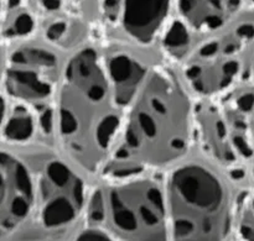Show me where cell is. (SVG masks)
<instances>
[{
    "mask_svg": "<svg viewBox=\"0 0 254 241\" xmlns=\"http://www.w3.org/2000/svg\"><path fill=\"white\" fill-rule=\"evenodd\" d=\"M15 29L20 34H25V32L29 31L31 29V20L26 15H22L19 19L16 20V24H15Z\"/></svg>",
    "mask_w": 254,
    "mask_h": 241,
    "instance_id": "9c48e42d",
    "label": "cell"
},
{
    "mask_svg": "<svg viewBox=\"0 0 254 241\" xmlns=\"http://www.w3.org/2000/svg\"><path fill=\"white\" fill-rule=\"evenodd\" d=\"M108 64L93 51L71 59L57 99V128L67 151L89 172L103 170L122 126Z\"/></svg>",
    "mask_w": 254,
    "mask_h": 241,
    "instance_id": "7a4b0ae2",
    "label": "cell"
},
{
    "mask_svg": "<svg viewBox=\"0 0 254 241\" xmlns=\"http://www.w3.org/2000/svg\"><path fill=\"white\" fill-rule=\"evenodd\" d=\"M36 204L34 178L24 163L0 152V213L16 227Z\"/></svg>",
    "mask_w": 254,
    "mask_h": 241,
    "instance_id": "5b68a950",
    "label": "cell"
},
{
    "mask_svg": "<svg viewBox=\"0 0 254 241\" xmlns=\"http://www.w3.org/2000/svg\"><path fill=\"white\" fill-rule=\"evenodd\" d=\"M191 130L192 106L180 82L165 69L148 72L103 171L121 180L170 165L189 150Z\"/></svg>",
    "mask_w": 254,
    "mask_h": 241,
    "instance_id": "6da1fadb",
    "label": "cell"
},
{
    "mask_svg": "<svg viewBox=\"0 0 254 241\" xmlns=\"http://www.w3.org/2000/svg\"><path fill=\"white\" fill-rule=\"evenodd\" d=\"M32 133V123L30 118H12L5 128V136L11 140H25Z\"/></svg>",
    "mask_w": 254,
    "mask_h": 241,
    "instance_id": "ba28073f",
    "label": "cell"
},
{
    "mask_svg": "<svg viewBox=\"0 0 254 241\" xmlns=\"http://www.w3.org/2000/svg\"><path fill=\"white\" fill-rule=\"evenodd\" d=\"M84 223L118 241H169L164 186L141 176L113 180L89 197Z\"/></svg>",
    "mask_w": 254,
    "mask_h": 241,
    "instance_id": "277c9868",
    "label": "cell"
},
{
    "mask_svg": "<svg viewBox=\"0 0 254 241\" xmlns=\"http://www.w3.org/2000/svg\"><path fill=\"white\" fill-rule=\"evenodd\" d=\"M4 100H2L1 98H0V123H1V119H2V115H4Z\"/></svg>",
    "mask_w": 254,
    "mask_h": 241,
    "instance_id": "30bf717a",
    "label": "cell"
},
{
    "mask_svg": "<svg viewBox=\"0 0 254 241\" xmlns=\"http://www.w3.org/2000/svg\"><path fill=\"white\" fill-rule=\"evenodd\" d=\"M69 241H118L97 225L84 223Z\"/></svg>",
    "mask_w": 254,
    "mask_h": 241,
    "instance_id": "52a82bcc",
    "label": "cell"
},
{
    "mask_svg": "<svg viewBox=\"0 0 254 241\" xmlns=\"http://www.w3.org/2000/svg\"><path fill=\"white\" fill-rule=\"evenodd\" d=\"M169 241H235L238 209L227 182L212 168L189 162L165 185Z\"/></svg>",
    "mask_w": 254,
    "mask_h": 241,
    "instance_id": "3957f363",
    "label": "cell"
},
{
    "mask_svg": "<svg viewBox=\"0 0 254 241\" xmlns=\"http://www.w3.org/2000/svg\"><path fill=\"white\" fill-rule=\"evenodd\" d=\"M7 87L12 94L24 98H41L49 93V87L40 82L31 72L10 71Z\"/></svg>",
    "mask_w": 254,
    "mask_h": 241,
    "instance_id": "8992f818",
    "label": "cell"
}]
</instances>
